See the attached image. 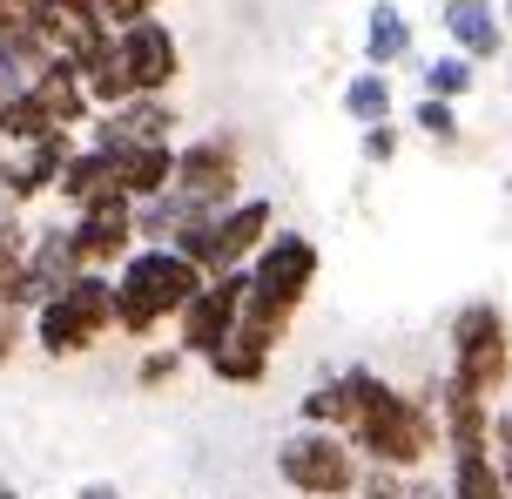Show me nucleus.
Wrapping results in <instances>:
<instances>
[{"label": "nucleus", "instance_id": "4468645a", "mask_svg": "<svg viewBox=\"0 0 512 499\" xmlns=\"http://www.w3.org/2000/svg\"><path fill=\"white\" fill-rule=\"evenodd\" d=\"M27 95L41 102V115H48L54 129H88V115H95V102H88V88H81V68H68V61H41L34 75H27Z\"/></svg>", "mask_w": 512, "mask_h": 499}, {"label": "nucleus", "instance_id": "aec40b11", "mask_svg": "<svg viewBox=\"0 0 512 499\" xmlns=\"http://www.w3.org/2000/svg\"><path fill=\"white\" fill-rule=\"evenodd\" d=\"M445 493H452V499H506V479H499V459H492V446H465V452H452Z\"/></svg>", "mask_w": 512, "mask_h": 499}, {"label": "nucleus", "instance_id": "dca6fc26", "mask_svg": "<svg viewBox=\"0 0 512 499\" xmlns=\"http://www.w3.org/2000/svg\"><path fill=\"white\" fill-rule=\"evenodd\" d=\"M115 156L108 149H95V142H75V156L61 162V176H54V196L68 203V210H88V203H102V196H115Z\"/></svg>", "mask_w": 512, "mask_h": 499}, {"label": "nucleus", "instance_id": "cd10ccee", "mask_svg": "<svg viewBox=\"0 0 512 499\" xmlns=\"http://www.w3.org/2000/svg\"><path fill=\"white\" fill-rule=\"evenodd\" d=\"M364 162H371V169L398 162V129H391V122H364Z\"/></svg>", "mask_w": 512, "mask_h": 499}, {"label": "nucleus", "instance_id": "5701e85b", "mask_svg": "<svg viewBox=\"0 0 512 499\" xmlns=\"http://www.w3.org/2000/svg\"><path fill=\"white\" fill-rule=\"evenodd\" d=\"M418 81H425V95H438V102H465L472 81H479V68H472L465 54H438V61L418 68Z\"/></svg>", "mask_w": 512, "mask_h": 499}, {"label": "nucleus", "instance_id": "f3484780", "mask_svg": "<svg viewBox=\"0 0 512 499\" xmlns=\"http://www.w3.org/2000/svg\"><path fill=\"white\" fill-rule=\"evenodd\" d=\"M108 156H115V183H122L128 203L169 189V176H176V142H122V149H108Z\"/></svg>", "mask_w": 512, "mask_h": 499}, {"label": "nucleus", "instance_id": "393cba45", "mask_svg": "<svg viewBox=\"0 0 512 499\" xmlns=\"http://www.w3.org/2000/svg\"><path fill=\"white\" fill-rule=\"evenodd\" d=\"M411 122H418V135H432L438 149H459V102H438V95H425V102L411 108Z\"/></svg>", "mask_w": 512, "mask_h": 499}, {"label": "nucleus", "instance_id": "f704fd0d", "mask_svg": "<svg viewBox=\"0 0 512 499\" xmlns=\"http://www.w3.org/2000/svg\"><path fill=\"white\" fill-rule=\"evenodd\" d=\"M499 479H506V499H512V466H499Z\"/></svg>", "mask_w": 512, "mask_h": 499}, {"label": "nucleus", "instance_id": "2f4dec72", "mask_svg": "<svg viewBox=\"0 0 512 499\" xmlns=\"http://www.w3.org/2000/svg\"><path fill=\"white\" fill-rule=\"evenodd\" d=\"M81 499H122L115 486H81Z\"/></svg>", "mask_w": 512, "mask_h": 499}, {"label": "nucleus", "instance_id": "423d86ee", "mask_svg": "<svg viewBox=\"0 0 512 499\" xmlns=\"http://www.w3.org/2000/svg\"><path fill=\"white\" fill-rule=\"evenodd\" d=\"M358 473H364L358 446L344 432H331V425H304V432H290L277 446V479L304 499H351Z\"/></svg>", "mask_w": 512, "mask_h": 499}, {"label": "nucleus", "instance_id": "c756f323", "mask_svg": "<svg viewBox=\"0 0 512 499\" xmlns=\"http://www.w3.org/2000/svg\"><path fill=\"white\" fill-rule=\"evenodd\" d=\"M162 0H102V21L122 27V21H142V14H155Z\"/></svg>", "mask_w": 512, "mask_h": 499}, {"label": "nucleus", "instance_id": "9d476101", "mask_svg": "<svg viewBox=\"0 0 512 499\" xmlns=\"http://www.w3.org/2000/svg\"><path fill=\"white\" fill-rule=\"evenodd\" d=\"M115 61H122V75H128L135 95H169L176 75H182V41L162 14H142V21L115 27Z\"/></svg>", "mask_w": 512, "mask_h": 499}, {"label": "nucleus", "instance_id": "473e14b6", "mask_svg": "<svg viewBox=\"0 0 512 499\" xmlns=\"http://www.w3.org/2000/svg\"><path fill=\"white\" fill-rule=\"evenodd\" d=\"M499 21H506V34H512V0H499Z\"/></svg>", "mask_w": 512, "mask_h": 499}, {"label": "nucleus", "instance_id": "f03ea898", "mask_svg": "<svg viewBox=\"0 0 512 499\" xmlns=\"http://www.w3.org/2000/svg\"><path fill=\"white\" fill-rule=\"evenodd\" d=\"M108 277H115V331L122 338H142V344L162 324H176V311L203 284V270L182 257V250H169V243H135Z\"/></svg>", "mask_w": 512, "mask_h": 499}, {"label": "nucleus", "instance_id": "2eb2a0df", "mask_svg": "<svg viewBox=\"0 0 512 499\" xmlns=\"http://www.w3.org/2000/svg\"><path fill=\"white\" fill-rule=\"evenodd\" d=\"M438 27L459 41L465 61H499L506 54V21H499L492 0H445L438 7Z\"/></svg>", "mask_w": 512, "mask_h": 499}, {"label": "nucleus", "instance_id": "7ed1b4c3", "mask_svg": "<svg viewBox=\"0 0 512 499\" xmlns=\"http://www.w3.org/2000/svg\"><path fill=\"white\" fill-rule=\"evenodd\" d=\"M115 331V277L108 270H75L61 290H48L27 311V338L48 358H81Z\"/></svg>", "mask_w": 512, "mask_h": 499}, {"label": "nucleus", "instance_id": "f8f14e48", "mask_svg": "<svg viewBox=\"0 0 512 499\" xmlns=\"http://www.w3.org/2000/svg\"><path fill=\"white\" fill-rule=\"evenodd\" d=\"M68 237H75L81 270H115V263L135 250V203L115 189V196H102V203H88V210L68 216Z\"/></svg>", "mask_w": 512, "mask_h": 499}, {"label": "nucleus", "instance_id": "ddd939ff", "mask_svg": "<svg viewBox=\"0 0 512 499\" xmlns=\"http://www.w3.org/2000/svg\"><path fill=\"white\" fill-rule=\"evenodd\" d=\"M425 398H432V412H438V439H445V452L492 446V398L465 392V385H452V378H438Z\"/></svg>", "mask_w": 512, "mask_h": 499}, {"label": "nucleus", "instance_id": "72a5a7b5", "mask_svg": "<svg viewBox=\"0 0 512 499\" xmlns=\"http://www.w3.org/2000/svg\"><path fill=\"white\" fill-rule=\"evenodd\" d=\"M0 499H27V493H14V486H7V479H0Z\"/></svg>", "mask_w": 512, "mask_h": 499}, {"label": "nucleus", "instance_id": "c85d7f7f", "mask_svg": "<svg viewBox=\"0 0 512 499\" xmlns=\"http://www.w3.org/2000/svg\"><path fill=\"white\" fill-rule=\"evenodd\" d=\"M21 351H27V317L0 304V365H14Z\"/></svg>", "mask_w": 512, "mask_h": 499}, {"label": "nucleus", "instance_id": "c9c22d12", "mask_svg": "<svg viewBox=\"0 0 512 499\" xmlns=\"http://www.w3.org/2000/svg\"><path fill=\"white\" fill-rule=\"evenodd\" d=\"M0 149H7V135H0Z\"/></svg>", "mask_w": 512, "mask_h": 499}, {"label": "nucleus", "instance_id": "a211bd4d", "mask_svg": "<svg viewBox=\"0 0 512 499\" xmlns=\"http://www.w3.org/2000/svg\"><path fill=\"white\" fill-rule=\"evenodd\" d=\"M270 358H277V344L236 324V331L216 344V351H209L203 365L216 371V385H263V378H270Z\"/></svg>", "mask_w": 512, "mask_h": 499}, {"label": "nucleus", "instance_id": "39448f33", "mask_svg": "<svg viewBox=\"0 0 512 499\" xmlns=\"http://www.w3.org/2000/svg\"><path fill=\"white\" fill-rule=\"evenodd\" d=\"M445 378L479 398H492L512 378V324L492 297H472L452 311V371Z\"/></svg>", "mask_w": 512, "mask_h": 499}, {"label": "nucleus", "instance_id": "412c9836", "mask_svg": "<svg viewBox=\"0 0 512 499\" xmlns=\"http://www.w3.org/2000/svg\"><path fill=\"white\" fill-rule=\"evenodd\" d=\"M0 48L14 54L27 75L48 61V41H41V27H34V0H0Z\"/></svg>", "mask_w": 512, "mask_h": 499}, {"label": "nucleus", "instance_id": "6e6552de", "mask_svg": "<svg viewBox=\"0 0 512 499\" xmlns=\"http://www.w3.org/2000/svg\"><path fill=\"white\" fill-rule=\"evenodd\" d=\"M243 290H250V270L236 263V270H216L196 284V297L176 311V344L182 358H209L216 344L236 331V317H243Z\"/></svg>", "mask_w": 512, "mask_h": 499}, {"label": "nucleus", "instance_id": "20e7f679", "mask_svg": "<svg viewBox=\"0 0 512 499\" xmlns=\"http://www.w3.org/2000/svg\"><path fill=\"white\" fill-rule=\"evenodd\" d=\"M270 230H277V210L263 196H236V203H223V210H209V216H189L176 237H169V250H182L203 277H216V270L250 263L256 243L270 237Z\"/></svg>", "mask_w": 512, "mask_h": 499}, {"label": "nucleus", "instance_id": "0eeeda50", "mask_svg": "<svg viewBox=\"0 0 512 499\" xmlns=\"http://www.w3.org/2000/svg\"><path fill=\"white\" fill-rule=\"evenodd\" d=\"M317 243L304 230H270V237L256 243V257L243 263L250 270V290H243V304L256 311H277V317H297L304 311L310 284H317Z\"/></svg>", "mask_w": 512, "mask_h": 499}, {"label": "nucleus", "instance_id": "6ab92c4d", "mask_svg": "<svg viewBox=\"0 0 512 499\" xmlns=\"http://www.w3.org/2000/svg\"><path fill=\"white\" fill-rule=\"evenodd\" d=\"M398 61H411V21L391 0H378L371 21H364V68H384V75H391Z\"/></svg>", "mask_w": 512, "mask_h": 499}, {"label": "nucleus", "instance_id": "4be33fe9", "mask_svg": "<svg viewBox=\"0 0 512 499\" xmlns=\"http://www.w3.org/2000/svg\"><path fill=\"white\" fill-rule=\"evenodd\" d=\"M391 108H398V95H391V75L384 68H364V75H351L344 81V115L351 122H391Z\"/></svg>", "mask_w": 512, "mask_h": 499}, {"label": "nucleus", "instance_id": "9b49d317", "mask_svg": "<svg viewBox=\"0 0 512 499\" xmlns=\"http://www.w3.org/2000/svg\"><path fill=\"white\" fill-rule=\"evenodd\" d=\"M68 156H75V129H48L41 142L0 149V203H7V210H27V203L54 196V176H61Z\"/></svg>", "mask_w": 512, "mask_h": 499}, {"label": "nucleus", "instance_id": "b1692460", "mask_svg": "<svg viewBox=\"0 0 512 499\" xmlns=\"http://www.w3.org/2000/svg\"><path fill=\"white\" fill-rule=\"evenodd\" d=\"M297 419L344 432V419H351V392H344V378H324V385H310V392L297 398Z\"/></svg>", "mask_w": 512, "mask_h": 499}, {"label": "nucleus", "instance_id": "f257e3e1", "mask_svg": "<svg viewBox=\"0 0 512 499\" xmlns=\"http://www.w3.org/2000/svg\"><path fill=\"white\" fill-rule=\"evenodd\" d=\"M344 392H351V419H344V439L358 446V459L371 466H391V473H425L438 439V412L425 392H398L391 378H378L371 365L337 371Z\"/></svg>", "mask_w": 512, "mask_h": 499}, {"label": "nucleus", "instance_id": "a878e982", "mask_svg": "<svg viewBox=\"0 0 512 499\" xmlns=\"http://www.w3.org/2000/svg\"><path fill=\"white\" fill-rule=\"evenodd\" d=\"M176 378H182V344H155L149 358L135 365V385H142V392H155V385H176Z\"/></svg>", "mask_w": 512, "mask_h": 499}, {"label": "nucleus", "instance_id": "bb28decb", "mask_svg": "<svg viewBox=\"0 0 512 499\" xmlns=\"http://www.w3.org/2000/svg\"><path fill=\"white\" fill-rule=\"evenodd\" d=\"M27 257V223H21V210H7L0 203V284H7V270Z\"/></svg>", "mask_w": 512, "mask_h": 499}, {"label": "nucleus", "instance_id": "1a4fd4ad", "mask_svg": "<svg viewBox=\"0 0 512 499\" xmlns=\"http://www.w3.org/2000/svg\"><path fill=\"white\" fill-rule=\"evenodd\" d=\"M169 183H176L196 210L236 203V196H243V149H236V135H196V142H182Z\"/></svg>", "mask_w": 512, "mask_h": 499}, {"label": "nucleus", "instance_id": "7c9ffc66", "mask_svg": "<svg viewBox=\"0 0 512 499\" xmlns=\"http://www.w3.org/2000/svg\"><path fill=\"white\" fill-rule=\"evenodd\" d=\"M492 459L512 466V405H506V412H492Z\"/></svg>", "mask_w": 512, "mask_h": 499}]
</instances>
